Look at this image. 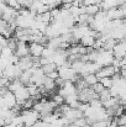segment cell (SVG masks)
<instances>
[{
    "label": "cell",
    "mask_w": 126,
    "mask_h": 127,
    "mask_svg": "<svg viewBox=\"0 0 126 127\" xmlns=\"http://www.w3.org/2000/svg\"><path fill=\"white\" fill-rule=\"evenodd\" d=\"M106 127H119V124H118V121H116V117H115L114 120L109 121V124H108Z\"/></svg>",
    "instance_id": "obj_29"
},
{
    "label": "cell",
    "mask_w": 126,
    "mask_h": 127,
    "mask_svg": "<svg viewBox=\"0 0 126 127\" xmlns=\"http://www.w3.org/2000/svg\"><path fill=\"white\" fill-rule=\"evenodd\" d=\"M41 68H42V70L44 72V74H49V73L57 70V65L54 63H52V62L48 63V64H46V65H42Z\"/></svg>",
    "instance_id": "obj_20"
},
{
    "label": "cell",
    "mask_w": 126,
    "mask_h": 127,
    "mask_svg": "<svg viewBox=\"0 0 126 127\" xmlns=\"http://www.w3.org/2000/svg\"><path fill=\"white\" fill-rule=\"evenodd\" d=\"M9 6H11V7H14V9H16V10H19V9H21V6H20V4L17 2V0H7V2H6Z\"/></svg>",
    "instance_id": "obj_26"
},
{
    "label": "cell",
    "mask_w": 126,
    "mask_h": 127,
    "mask_svg": "<svg viewBox=\"0 0 126 127\" xmlns=\"http://www.w3.org/2000/svg\"><path fill=\"white\" fill-rule=\"evenodd\" d=\"M17 2L20 4L21 7H30L32 4V0H17Z\"/></svg>",
    "instance_id": "obj_28"
},
{
    "label": "cell",
    "mask_w": 126,
    "mask_h": 127,
    "mask_svg": "<svg viewBox=\"0 0 126 127\" xmlns=\"http://www.w3.org/2000/svg\"><path fill=\"white\" fill-rule=\"evenodd\" d=\"M31 77H32V68L31 69H27V70H22L21 75H20V80L24 85H29L30 84V80H31Z\"/></svg>",
    "instance_id": "obj_16"
},
{
    "label": "cell",
    "mask_w": 126,
    "mask_h": 127,
    "mask_svg": "<svg viewBox=\"0 0 126 127\" xmlns=\"http://www.w3.org/2000/svg\"><path fill=\"white\" fill-rule=\"evenodd\" d=\"M99 82L104 85V88L110 89L113 86V77H105V78H100Z\"/></svg>",
    "instance_id": "obj_21"
},
{
    "label": "cell",
    "mask_w": 126,
    "mask_h": 127,
    "mask_svg": "<svg viewBox=\"0 0 126 127\" xmlns=\"http://www.w3.org/2000/svg\"><path fill=\"white\" fill-rule=\"evenodd\" d=\"M34 63H35V58H32L31 56H26V57L19 58L17 65L21 68V70H27L34 67Z\"/></svg>",
    "instance_id": "obj_11"
},
{
    "label": "cell",
    "mask_w": 126,
    "mask_h": 127,
    "mask_svg": "<svg viewBox=\"0 0 126 127\" xmlns=\"http://www.w3.org/2000/svg\"><path fill=\"white\" fill-rule=\"evenodd\" d=\"M113 95H111V91H110V89H104L100 94H99V99L101 100V101H105V100H108L109 97H111Z\"/></svg>",
    "instance_id": "obj_22"
},
{
    "label": "cell",
    "mask_w": 126,
    "mask_h": 127,
    "mask_svg": "<svg viewBox=\"0 0 126 127\" xmlns=\"http://www.w3.org/2000/svg\"><path fill=\"white\" fill-rule=\"evenodd\" d=\"M0 96H1V95H0Z\"/></svg>",
    "instance_id": "obj_33"
},
{
    "label": "cell",
    "mask_w": 126,
    "mask_h": 127,
    "mask_svg": "<svg viewBox=\"0 0 126 127\" xmlns=\"http://www.w3.org/2000/svg\"><path fill=\"white\" fill-rule=\"evenodd\" d=\"M22 83H21V80L17 78V79H14V80H10L9 82V85H7V89L10 90V91H12V93H15L20 86H22Z\"/></svg>",
    "instance_id": "obj_19"
},
{
    "label": "cell",
    "mask_w": 126,
    "mask_h": 127,
    "mask_svg": "<svg viewBox=\"0 0 126 127\" xmlns=\"http://www.w3.org/2000/svg\"><path fill=\"white\" fill-rule=\"evenodd\" d=\"M83 127H91V125H90V124H85Z\"/></svg>",
    "instance_id": "obj_31"
},
{
    "label": "cell",
    "mask_w": 126,
    "mask_h": 127,
    "mask_svg": "<svg viewBox=\"0 0 126 127\" xmlns=\"http://www.w3.org/2000/svg\"><path fill=\"white\" fill-rule=\"evenodd\" d=\"M77 93H78V89L74 82H64L58 89V94H61L63 97L71 94H77Z\"/></svg>",
    "instance_id": "obj_6"
},
{
    "label": "cell",
    "mask_w": 126,
    "mask_h": 127,
    "mask_svg": "<svg viewBox=\"0 0 126 127\" xmlns=\"http://www.w3.org/2000/svg\"><path fill=\"white\" fill-rule=\"evenodd\" d=\"M15 96H16V100H17V104L21 106L27 99H30V93H29V89H27V85H22L20 86L15 93Z\"/></svg>",
    "instance_id": "obj_7"
},
{
    "label": "cell",
    "mask_w": 126,
    "mask_h": 127,
    "mask_svg": "<svg viewBox=\"0 0 126 127\" xmlns=\"http://www.w3.org/2000/svg\"><path fill=\"white\" fill-rule=\"evenodd\" d=\"M44 47H46V44H43V43L30 42V44H29L30 56L32 58H40V57H42V53H43Z\"/></svg>",
    "instance_id": "obj_8"
},
{
    "label": "cell",
    "mask_w": 126,
    "mask_h": 127,
    "mask_svg": "<svg viewBox=\"0 0 126 127\" xmlns=\"http://www.w3.org/2000/svg\"><path fill=\"white\" fill-rule=\"evenodd\" d=\"M115 73H116V70L113 65H105V67H101L96 72V77L100 79V78H105V77H113Z\"/></svg>",
    "instance_id": "obj_13"
},
{
    "label": "cell",
    "mask_w": 126,
    "mask_h": 127,
    "mask_svg": "<svg viewBox=\"0 0 126 127\" xmlns=\"http://www.w3.org/2000/svg\"><path fill=\"white\" fill-rule=\"evenodd\" d=\"M84 64H85V62L82 61L81 58H78V59H74V61H72L71 62V67L74 69V72L77 73V74H82V72H83V68H84Z\"/></svg>",
    "instance_id": "obj_14"
},
{
    "label": "cell",
    "mask_w": 126,
    "mask_h": 127,
    "mask_svg": "<svg viewBox=\"0 0 126 127\" xmlns=\"http://www.w3.org/2000/svg\"><path fill=\"white\" fill-rule=\"evenodd\" d=\"M15 54H16L19 58H21V57H26V56H30V49H29V44H27V42L17 41L16 48H15Z\"/></svg>",
    "instance_id": "obj_10"
},
{
    "label": "cell",
    "mask_w": 126,
    "mask_h": 127,
    "mask_svg": "<svg viewBox=\"0 0 126 127\" xmlns=\"http://www.w3.org/2000/svg\"><path fill=\"white\" fill-rule=\"evenodd\" d=\"M91 89H93V90H94V91H95L98 95H99V94H100V93H101V91L105 89V88H104V85L101 84L100 82H98L96 84H94L93 86H91Z\"/></svg>",
    "instance_id": "obj_24"
},
{
    "label": "cell",
    "mask_w": 126,
    "mask_h": 127,
    "mask_svg": "<svg viewBox=\"0 0 126 127\" xmlns=\"http://www.w3.org/2000/svg\"><path fill=\"white\" fill-rule=\"evenodd\" d=\"M14 53H15V51H14L12 48H10L7 44L0 48V57H4V58H10V57H11Z\"/></svg>",
    "instance_id": "obj_18"
},
{
    "label": "cell",
    "mask_w": 126,
    "mask_h": 127,
    "mask_svg": "<svg viewBox=\"0 0 126 127\" xmlns=\"http://www.w3.org/2000/svg\"><path fill=\"white\" fill-rule=\"evenodd\" d=\"M9 82H10V80H9L6 77L1 75V77H0V89H1V88H7Z\"/></svg>",
    "instance_id": "obj_27"
},
{
    "label": "cell",
    "mask_w": 126,
    "mask_h": 127,
    "mask_svg": "<svg viewBox=\"0 0 126 127\" xmlns=\"http://www.w3.org/2000/svg\"><path fill=\"white\" fill-rule=\"evenodd\" d=\"M52 101L57 105V106H61V105H63L64 104V97L61 95V94H54L53 95V97H52Z\"/></svg>",
    "instance_id": "obj_23"
},
{
    "label": "cell",
    "mask_w": 126,
    "mask_h": 127,
    "mask_svg": "<svg viewBox=\"0 0 126 127\" xmlns=\"http://www.w3.org/2000/svg\"><path fill=\"white\" fill-rule=\"evenodd\" d=\"M2 99H4V102H5V106L9 107V109H12L17 105V100H16V96L12 91H10L9 89L6 90V93L4 95H1Z\"/></svg>",
    "instance_id": "obj_9"
},
{
    "label": "cell",
    "mask_w": 126,
    "mask_h": 127,
    "mask_svg": "<svg viewBox=\"0 0 126 127\" xmlns=\"http://www.w3.org/2000/svg\"><path fill=\"white\" fill-rule=\"evenodd\" d=\"M109 121H111V120H109ZM109 121H95V122H93L90 125H91V127H106Z\"/></svg>",
    "instance_id": "obj_25"
},
{
    "label": "cell",
    "mask_w": 126,
    "mask_h": 127,
    "mask_svg": "<svg viewBox=\"0 0 126 127\" xmlns=\"http://www.w3.org/2000/svg\"><path fill=\"white\" fill-rule=\"evenodd\" d=\"M114 61V54L111 51H106V49H99V54H98V59L96 63L100 67H105V65H111Z\"/></svg>",
    "instance_id": "obj_3"
},
{
    "label": "cell",
    "mask_w": 126,
    "mask_h": 127,
    "mask_svg": "<svg viewBox=\"0 0 126 127\" xmlns=\"http://www.w3.org/2000/svg\"><path fill=\"white\" fill-rule=\"evenodd\" d=\"M21 73H22V70H21V68H20L17 64H9V65L4 69L2 75L6 77L9 80H14V79L20 78Z\"/></svg>",
    "instance_id": "obj_4"
},
{
    "label": "cell",
    "mask_w": 126,
    "mask_h": 127,
    "mask_svg": "<svg viewBox=\"0 0 126 127\" xmlns=\"http://www.w3.org/2000/svg\"><path fill=\"white\" fill-rule=\"evenodd\" d=\"M44 78H46V74H44V72L42 70L41 67H39V68L32 67V77H31L30 84H35L36 86L40 88V86H42V84H43Z\"/></svg>",
    "instance_id": "obj_5"
},
{
    "label": "cell",
    "mask_w": 126,
    "mask_h": 127,
    "mask_svg": "<svg viewBox=\"0 0 126 127\" xmlns=\"http://www.w3.org/2000/svg\"><path fill=\"white\" fill-rule=\"evenodd\" d=\"M106 16H108L109 20H120V19H124V11L120 6H116V7L108 10Z\"/></svg>",
    "instance_id": "obj_12"
},
{
    "label": "cell",
    "mask_w": 126,
    "mask_h": 127,
    "mask_svg": "<svg viewBox=\"0 0 126 127\" xmlns=\"http://www.w3.org/2000/svg\"><path fill=\"white\" fill-rule=\"evenodd\" d=\"M100 5H84V14L89 16H94L100 11Z\"/></svg>",
    "instance_id": "obj_15"
},
{
    "label": "cell",
    "mask_w": 126,
    "mask_h": 127,
    "mask_svg": "<svg viewBox=\"0 0 126 127\" xmlns=\"http://www.w3.org/2000/svg\"><path fill=\"white\" fill-rule=\"evenodd\" d=\"M20 116L22 119V122H24V126L25 127L34 126L41 119L40 112L36 111L35 109H22L21 112H20Z\"/></svg>",
    "instance_id": "obj_1"
},
{
    "label": "cell",
    "mask_w": 126,
    "mask_h": 127,
    "mask_svg": "<svg viewBox=\"0 0 126 127\" xmlns=\"http://www.w3.org/2000/svg\"><path fill=\"white\" fill-rule=\"evenodd\" d=\"M82 78H83V80L86 83L88 86H93L94 84H96V83L99 82V78H98L96 74H94V73H91V74H85Z\"/></svg>",
    "instance_id": "obj_17"
},
{
    "label": "cell",
    "mask_w": 126,
    "mask_h": 127,
    "mask_svg": "<svg viewBox=\"0 0 126 127\" xmlns=\"http://www.w3.org/2000/svg\"><path fill=\"white\" fill-rule=\"evenodd\" d=\"M6 44H7V38L0 35V48L4 47V46H6Z\"/></svg>",
    "instance_id": "obj_30"
},
{
    "label": "cell",
    "mask_w": 126,
    "mask_h": 127,
    "mask_svg": "<svg viewBox=\"0 0 126 127\" xmlns=\"http://www.w3.org/2000/svg\"><path fill=\"white\" fill-rule=\"evenodd\" d=\"M58 70V75L61 79H63L64 82H77L79 79V74H77L74 72V69L71 67V63H66L61 67H57Z\"/></svg>",
    "instance_id": "obj_2"
},
{
    "label": "cell",
    "mask_w": 126,
    "mask_h": 127,
    "mask_svg": "<svg viewBox=\"0 0 126 127\" xmlns=\"http://www.w3.org/2000/svg\"><path fill=\"white\" fill-rule=\"evenodd\" d=\"M31 127H36V126H35V125H34V126H31Z\"/></svg>",
    "instance_id": "obj_32"
}]
</instances>
